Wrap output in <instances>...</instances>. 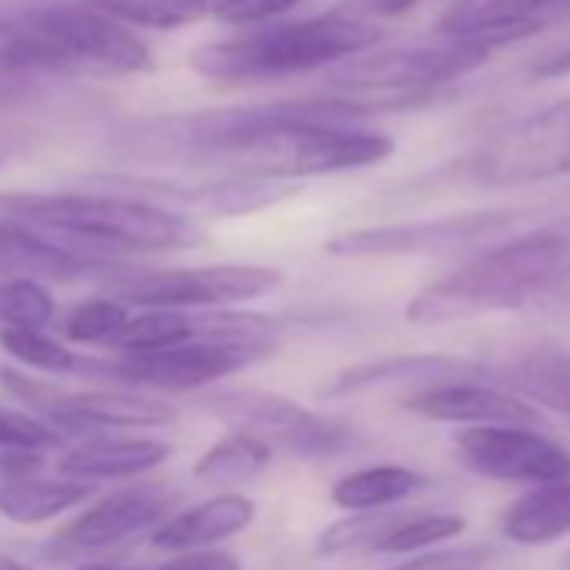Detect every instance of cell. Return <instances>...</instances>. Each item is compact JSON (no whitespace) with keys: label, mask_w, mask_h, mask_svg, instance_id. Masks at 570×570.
I'll return each mask as SVG.
<instances>
[{"label":"cell","mask_w":570,"mask_h":570,"mask_svg":"<svg viewBox=\"0 0 570 570\" xmlns=\"http://www.w3.org/2000/svg\"><path fill=\"white\" fill-rule=\"evenodd\" d=\"M563 296H570V215L476 248L473 258L413 296L406 320L416 326H443L490 313H517Z\"/></svg>","instance_id":"6da1fadb"},{"label":"cell","mask_w":570,"mask_h":570,"mask_svg":"<svg viewBox=\"0 0 570 570\" xmlns=\"http://www.w3.org/2000/svg\"><path fill=\"white\" fill-rule=\"evenodd\" d=\"M0 71L108 81L148 75L151 51L85 0H0Z\"/></svg>","instance_id":"7a4b0ae2"},{"label":"cell","mask_w":570,"mask_h":570,"mask_svg":"<svg viewBox=\"0 0 570 570\" xmlns=\"http://www.w3.org/2000/svg\"><path fill=\"white\" fill-rule=\"evenodd\" d=\"M0 215L21 218L61 245L118 258L121 252H168L205 242L195 218L121 191H4Z\"/></svg>","instance_id":"3957f363"},{"label":"cell","mask_w":570,"mask_h":570,"mask_svg":"<svg viewBox=\"0 0 570 570\" xmlns=\"http://www.w3.org/2000/svg\"><path fill=\"white\" fill-rule=\"evenodd\" d=\"M380 41L383 31L343 4L323 18L268 28L252 24V31L208 41L191 51V71L215 85L278 81L316 68H333L366 48H376Z\"/></svg>","instance_id":"277c9868"},{"label":"cell","mask_w":570,"mask_h":570,"mask_svg":"<svg viewBox=\"0 0 570 570\" xmlns=\"http://www.w3.org/2000/svg\"><path fill=\"white\" fill-rule=\"evenodd\" d=\"M490 45L463 38H433L416 45H396L383 51H360L330 68V85L343 95L363 98L373 111L423 108L436 91L473 75L487 65Z\"/></svg>","instance_id":"5b68a950"},{"label":"cell","mask_w":570,"mask_h":570,"mask_svg":"<svg viewBox=\"0 0 570 570\" xmlns=\"http://www.w3.org/2000/svg\"><path fill=\"white\" fill-rule=\"evenodd\" d=\"M272 343L248 340H218V336H191L178 346L151 350V353H121L115 360H81L85 376L118 380L138 390L161 393H188L202 390L222 376H232L252 363L275 356Z\"/></svg>","instance_id":"8992f818"},{"label":"cell","mask_w":570,"mask_h":570,"mask_svg":"<svg viewBox=\"0 0 570 570\" xmlns=\"http://www.w3.org/2000/svg\"><path fill=\"white\" fill-rule=\"evenodd\" d=\"M282 282L268 265H198V268H148L121 272L111 282V296L138 309H212L235 306L272 293Z\"/></svg>","instance_id":"52a82bcc"},{"label":"cell","mask_w":570,"mask_h":570,"mask_svg":"<svg viewBox=\"0 0 570 570\" xmlns=\"http://www.w3.org/2000/svg\"><path fill=\"white\" fill-rule=\"evenodd\" d=\"M523 208H480L463 215L423 218V222H396L373 225L333 235L323 248L336 258H403V255H456L476 252L510 232Z\"/></svg>","instance_id":"ba28073f"},{"label":"cell","mask_w":570,"mask_h":570,"mask_svg":"<svg viewBox=\"0 0 570 570\" xmlns=\"http://www.w3.org/2000/svg\"><path fill=\"white\" fill-rule=\"evenodd\" d=\"M208 416L225 423L228 430L258 436L272 450H285L293 456H336L350 450L353 430L320 416L278 393H258V390H225L212 393L198 403Z\"/></svg>","instance_id":"9c48e42d"},{"label":"cell","mask_w":570,"mask_h":570,"mask_svg":"<svg viewBox=\"0 0 570 570\" xmlns=\"http://www.w3.org/2000/svg\"><path fill=\"white\" fill-rule=\"evenodd\" d=\"M487 188H517L570 175V95L493 135L466 165Z\"/></svg>","instance_id":"30bf717a"},{"label":"cell","mask_w":570,"mask_h":570,"mask_svg":"<svg viewBox=\"0 0 570 570\" xmlns=\"http://www.w3.org/2000/svg\"><path fill=\"white\" fill-rule=\"evenodd\" d=\"M463 463L490 480L507 483H553L570 476V450L517 423L466 426L453 436Z\"/></svg>","instance_id":"8fae6325"},{"label":"cell","mask_w":570,"mask_h":570,"mask_svg":"<svg viewBox=\"0 0 570 570\" xmlns=\"http://www.w3.org/2000/svg\"><path fill=\"white\" fill-rule=\"evenodd\" d=\"M168 503H171V493L161 483H138V487L108 493L45 543V560L65 563L71 557L115 547L145 527H155L165 517Z\"/></svg>","instance_id":"7c38bea8"},{"label":"cell","mask_w":570,"mask_h":570,"mask_svg":"<svg viewBox=\"0 0 570 570\" xmlns=\"http://www.w3.org/2000/svg\"><path fill=\"white\" fill-rule=\"evenodd\" d=\"M115 258L81 255L41 228L0 215V278H35V282H85V278H118Z\"/></svg>","instance_id":"4fadbf2b"},{"label":"cell","mask_w":570,"mask_h":570,"mask_svg":"<svg viewBox=\"0 0 570 570\" xmlns=\"http://www.w3.org/2000/svg\"><path fill=\"white\" fill-rule=\"evenodd\" d=\"M406 410L433 420V423H463V426H487V423H517V426H540L543 416L530 406V400L517 396L513 390L487 386L480 380H446L423 386L406 400Z\"/></svg>","instance_id":"5bb4252c"},{"label":"cell","mask_w":570,"mask_h":570,"mask_svg":"<svg viewBox=\"0 0 570 570\" xmlns=\"http://www.w3.org/2000/svg\"><path fill=\"white\" fill-rule=\"evenodd\" d=\"M178 410L148 393L128 390H95V393H65L58 390L45 420L55 423L65 436H95L105 430H138L165 426Z\"/></svg>","instance_id":"9a60e30c"},{"label":"cell","mask_w":570,"mask_h":570,"mask_svg":"<svg viewBox=\"0 0 570 570\" xmlns=\"http://www.w3.org/2000/svg\"><path fill=\"white\" fill-rule=\"evenodd\" d=\"M560 18H570V0H456L436 21V35L497 48L530 38Z\"/></svg>","instance_id":"2e32d148"},{"label":"cell","mask_w":570,"mask_h":570,"mask_svg":"<svg viewBox=\"0 0 570 570\" xmlns=\"http://www.w3.org/2000/svg\"><path fill=\"white\" fill-rule=\"evenodd\" d=\"M493 370H487L483 363L473 360H460V356H390V360H373V363H360L343 370L340 376L330 380V386H323L326 400H343V396H356V393H370V390H383V386H433V383H446V380H487Z\"/></svg>","instance_id":"e0dca14e"},{"label":"cell","mask_w":570,"mask_h":570,"mask_svg":"<svg viewBox=\"0 0 570 570\" xmlns=\"http://www.w3.org/2000/svg\"><path fill=\"white\" fill-rule=\"evenodd\" d=\"M255 500L242 493H218L198 507H188L168 520L155 523L151 543L161 550H198V547H218L228 537H238L255 523Z\"/></svg>","instance_id":"ac0fdd59"},{"label":"cell","mask_w":570,"mask_h":570,"mask_svg":"<svg viewBox=\"0 0 570 570\" xmlns=\"http://www.w3.org/2000/svg\"><path fill=\"white\" fill-rule=\"evenodd\" d=\"M171 456V446L148 436H88L71 446L58 470L65 476L98 483V480H128L161 466Z\"/></svg>","instance_id":"d6986e66"},{"label":"cell","mask_w":570,"mask_h":570,"mask_svg":"<svg viewBox=\"0 0 570 570\" xmlns=\"http://www.w3.org/2000/svg\"><path fill=\"white\" fill-rule=\"evenodd\" d=\"M95 497V483L75 480V476H11L0 480V517H8L11 523H48L85 500Z\"/></svg>","instance_id":"ffe728a7"},{"label":"cell","mask_w":570,"mask_h":570,"mask_svg":"<svg viewBox=\"0 0 570 570\" xmlns=\"http://www.w3.org/2000/svg\"><path fill=\"white\" fill-rule=\"evenodd\" d=\"M490 376H497L517 396L543 403L560 416H570V353L567 350L533 346Z\"/></svg>","instance_id":"44dd1931"},{"label":"cell","mask_w":570,"mask_h":570,"mask_svg":"<svg viewBox=\"0 0 570 570\" xmlns=\"http://www.w3.org/2000/svg\"><path fill=\"white\" fill-rule=\"evenodd\" d=\"M503 537L523 547L550 543L570 533V476L540 483L527 497H520L503 513Z\"/></svg>","instance_id":"7402d4cb"},{"label":"cell","mask_w":570,"mask_h":570,"mask_svg":"<svg viewBox=\"0 0 570 570\" xmlns=\"http://www.w3.org/2000/svg\"><path fill=\"white\" fill-rule=\"evenodd\" d=\"M423 487V476L410 466L396 463H380L366 466L356 473H346L343 480L333 483L330 497L336 507L356 513V510H380V507H396L400 500L413 497Z\"/></svg>","instance_id":"603a6c76"},{"label":"cell","mask_w":570,"mask_h":570,"mask_svg":"<svg viewBox=\"0 0 570 570\" xmlns=\"http://www.w3.org/2000/svg\"><path fill=\"white\" fill-rule=\"evenodd\" d=\"M85 4L105 11L125 28L178 31L205 18H215V8L222 0H85Z\"/></svg>","instance_id":"cb8c5ba5"},{"label":"cell","mask_w":570,"mask_h":570,"mask_svg":"<svg viewBox=\"0 0 570 570\" xmlns=\"http://www.w3.org/2000/svg\"><path fill=\"white\" fill-rule=\"evenodd\" d=\"M272 460V446L262 443L258 436L238 433L232 430L228 436H222L215 446H208L202 453V460L195 463V480L198 483H212V487H232V483H245L252 476H258Z\"/></svg>","instance_id":"d4e9b609"},{"label":"cell","mask_w":570,"mask_h":570,"mask_svg":"<svg viewBox=\"0 0 570 570\" xmlns=\"http://www.w3.org/2000/svg\"><path fill=\"white\" fill-rule=\"evenodd\" d=\"M191 336H195L191 316H185L181 309H145L138 316H128L108 346L118 353H151V350L178 346Z\"/></svg>","instance_id":"484cf974"},{"label":"cell","mask_w":570,"mask_h":570,"mask_svg":"<svg viewBox=\"0 0 570 570\" xmlns=\"http://www.w3.org/2000/svg\"><path fill=\"white\" fill-rule=\"evenodd\" d=\"M413 510H393V507H380V510H356L346 520H336L333 527H326L320 533V553H350V550H376V543L410 517Z\"/></svg>","instance_id":"4316f807"},{"label":"cell","mask_w":570,"mask_h":570,"mask_svg":"<svg viewBox=\"0 0 570 570\" xmlns=\"http://www.w3.org/2000/svg\"><path fill=\"white\" fill-rule=\"evenodd\" d=\"M0 350H4L8 356H14L18 363H24L31 370H41V373H51V376L81 373V356L71 353L68 346H61L45 330L4 326V330H0Z\"/></svg>","instance_id":"83f0119b"},{"label":"cell","mask_w":570,"mask_h":570,"mask_svg":"<svg viewBox=\"0 0 570 570\" xmlns=\"http://www.w3.org/2000/svg\"><path fill=\"white\" fill-rule=\"evenodd\" d=\"M55 299L45 282L35 278H0V326L48 330L55 323Z\"/></svg>","instance_id":"f1b7e54d"},{"label":"cell","mask_w":570,"mask_h":570,"mask_svg":"<svg viewBox=\"0 0 570 570\" xmlns=\"http://www.w3.org/2000/svg\"><path fill=\"white\" fill-rule=\"evenodd\" d=\"M463 527H466V520L456 517V513H420V510H413L403 523H396L376 543V550H383V553H420V550H433V547L460 537Z\"/></svg>","instance_id":"f546056e"},{"label":"cell","mask_w":570,"mask_h":570,"mask_svg":"<svg viewBox=\"0 0 570 570\" xmlns=\"http://www.w3.org/2000/svg\"><path fill=\"white\" fill-rule=\"evenodd\" d=\"M125 320H128V306L108 296V299H91V303L75 306L68 320L61 323V330L71 343L98 346V343H111V336L121 330Z\"/></svg>","instance_id":"4dcf8cb0"},{"label":"cell","mask_w":570,"mask_h":570,"mask_svg":"<svg viewBox=\"0 0 570 570\" xmlns=\"http://www.w3.org/2000/svg\"><path fill=\"white\" fill-rule=\"evenodd\" d=\"M68 436L48 423L45 416L31 413V410H18V406H4L0 403V450H31V453H48L55 446H61Z\"/></svg>","instance_id":"1f68e13d"},{"label":"cell","mask_w":570,"mask_h":570,"mask_svg":"<svg viewBox=\"0 0 570 570\" xmlns=\"http://www.w3.org/2000/svg\"><path fill=\"white\" fill-rule=\"evenodd\" d=\"M296 4H303V0H222L215 8V21L228 28H252L293 11Z\"/></svg>","instance_id":"d6a6232c"},{"label":"cell","mask_w":570,"mask_h":570,"mask_svg":"<svg viewBox=\"0 0 570 570\" xmlns=\"http://www.w3.org/2000/svg\"><path fill=\"white\" fill-rule=\"evenodd\" d=\"M490 547L476 543V547H450V550H433V553H416L406 563L393 567V570H473L483 560H490Z\"/></svg>","instance_id":"836d02e7"},{"label":"cell","mask_w":570,"mask_h":570,"mask_svg":"<svg viewBox=\"0 0 570 570\" xmlns=\"http://www.w3.org/2000/svg\"><path fill=\"white\" fill-rule=\"evenodd\" d=\"M158 570H242V560L222 547H198V550H178Z\"/></svg>","instance_id":"e575fe53"},{"label":"cell","mask_w":570,"mask_h":570,"mask_svg":"<svg viewBox=\"0 0 570 570\" xmlns=\"http://www.w3.org/2000/svg\"><path fill=\"white\" fill-rule=\"evenodd\" d=\"M41 466H45V453H31V450H0V480L41 473Z\"/></svg>","instance_id":"d590c367"},{"label":"cell","mask_w":570,"mask_h":570,"mask_svg":"<svg viewBox=\"0 0 570 570\" xmlns=\"http://www.w3.org/2000/svg\"><path fill=\"white\" fill-rule=\"evenodd\" d=\"M416 0H350V11L363 14V18H396V14H406Z\"/></svg>","instance_id":"8d00e7d4"},{"label":"cell","mask_w":570,"mask_h":570,"mask_svg":"<svg viewBox=\"0 0 570 570\" xmlns=\"http://www.w3.org/2000/svg\"><path fill=\"white\" fill-rule=\"evenodd\" d=\"M537 75H540V78H563V75H570V48L560 51V55H553V58H547V61L537 68Z\"/></svg>","instance_id":"74e56055"},{"label":"cell","mask_w":570,"mask_h":570,"mask_svg":"<svg viewBox=\"0 0 570 570\" xmlns=\"http://www.w3.org/2000/svg\"><path fill=\"white\" fill-rule=\"evenodd\" d=\"M24 141H28V138H24L21 131H0V165L11 161L14 155H21Z\"/></svg>","instance_id":"f35d334b"},{"label":"cell","mask_w":570,"mask_h":570,"mask_svg":"<svg viewBox=\"0 0 570 570\" xmlns=\"http://www.w3.org/2000/svg\"><path fill=\"white\" fill-rule=\"evenodd\" d=\"M75 570H128V567H118V563H105V560H91V563H78Z\"/></svg>","instance_id":"ab89813d"},{"label":"cell","mask_w":570,"mask_h":570,"mask_svg":"<svg viewBox=\"0 0 570 570\" xmlns=\"http://www.w3.org/2000/svg\"><path fill=\"white\" fill-rule=\"evenodd\" d=\"M0 570H28V567L14 557H0Z\"/></svg>","instance_id":"60d3db41"}]
</instances>
